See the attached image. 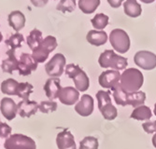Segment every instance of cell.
I'll list each match as a JSON object with an SVG mask.
<instances>
[{
    "instance_id": "obj_1",
    "label": "cell",
    "mask_w": 156,
    "mask_h": 149,
    "mask_svg": "<svg viewBox=\"0 0 156 149\" xmlns=\"http://www.w3.org/2000/svg\"><path fill=\"white\" fill-rule=\"evenodd\" d=\"M121 86L127 92L138 91L144 82L143 74L138 69L129 68L123 71L121 75Z\"/></svg>"
},
{
    "instance_id": "obj_2",
    "label": "cell",
    "mask_w": 156,
    "mask_h": 149,
    "mask_svg": "<svg viewBox=\"0 0 156 149\" xmlns=\"http://www.w3.org/2000/svg\"><path fill=\"white\" fill-rule=\"evenodd\" d=\"M98 63L102 68H111L116 71L125 69L128 65L126 58L118 55L111 49H107L102 52L99 56Z\"/></svg>"
},
{
    "instance_id": "obj_3",
    "label": "cell",
    "mask_w": 156,
    "mask_h": 149,
    "mask_svg": "<svg viewBox=\"0 0 156 149\" xmlns=\"http://www.w3.org/2000/svg\"><path fill=\"white\" fill-rule=\"evenodd\" d=\"M66 75L69 78L73 79L75 88L79 91H86L90 87V80L86 75L78 64L69 63L66 67Z\"/></svg>"
},
{
    "instance_id": "obj_4",
    "label": "cell",
    "mask_w": 156,
    "mask_h": 149,
    "mask_svg": "<svg viewBox=\"0 0 156 149\" xmlns=\"http://www.w3.org/2000/svg\"><path fill=\"white\" fill-rule=\"evenodd\" d=\"M57 45H58L57 40H56L54 36H46L42 40L40 45L36 49L33 50V53H32L33 59L37 63H44L48 59L49 54L57 48Z\"/></svg>"
},
{
    "instance_id": "obj_5",
    "label": "cell",
    "mask_w": 156,
    "mask_h": 149,
    "mask_svg": "<svg viewBox=\"0 0 156 149\" xmlns=\"http://www.w3.org/2000/svg\"><path fill=\"white\" fill-rule=\"evenodd\" d=\"M5 149H37L36 142L24 134L15 133L6 139Z\"/></svg>"
},
{
    "instance_id": "obj_6",
    "label": "cell",
    "mask_w": 156,
    "mask_h": 149,
    "mask_svg": "<svg viewBox=\"0 0 156 149\" xmlns=\"http://www.w3.org/2000/svg\"><path fill=\"white\" fill-rule=\"evenodd\" d=\"M109 42L119 53H126L130 49V38L122 29H114L110 32Z\"/></svg>"
},
{
    "instance_id": "obj_7",
    "label": "cell",
    "mask_w": 156,
    "mask_h": 149,
    "mask_svg": "<svg viewBox=\"0 0 156 149\" xmlns=\"http://www.w3.org/2000/svg\"><path fill=\"white\" fill-rule=\"evenodd\" d=\"M66 57L62 53H57L45 64V71L48 76L58 77L64 73L66 66Z\"/></svg>"
},
{
    "instance_id": "obj_8",
    "label": "cell",
    "mask_w": 156,
    "mask_h": 149,
    "mask_svg": "<svg viewBox=\"0 0 156 149\" xmlns=\"http://www.w3.org/2000/svg\"><path fill=\"white\" fill-rule=\"evenodd\" d=\"M134 62L144 70H152L156 67V55L148 50H140L136 53Z\"/></svg>"
},
{
    "instance_id": "obj_9",
    "label": "cell",
    "mask_w": 156,
    "mask_h": 149,
    "mask_svg": "<svg viewBox=\"0 0 156 149\" xmlns=\"http://www.w3.org/2000/svg\"><path fill=\"white\" fill-rule=\"evenodd\" d=\"M121 80V74L116 70H107L104 71L98 77V82L102 88L111 89V90L117 87Z\"/></svg>"
},
{
    "instance_id": "obj_10",
    "label": "cell",
    "mask_w": 156,
    "mask_h": 149,
    "mask_svg": "<svg viewBox=\"0 0 156 149\" xmlns=\"http://www.w3.org/2000/svg\"><path fill=\"white\" fill-rule=\"evenodd\" d=\"M37 68V63L35 62L32 55L28 53H22L19 60L18 72L20 76H26L32 74L33 71H36Z\"/></svg>"
},
{
    "instance_id": "obj_11",
    "label": "cell",
    "mask_w": 156,
    "mask_h": 149,
    "mask_svg": "<svg viewBox=\"0 0 156 149\" xmlns=\"http://www.w3.org/2000/svg\"><path fill=\"white\" fill-rule=\"evenodd\" d=\"M0 111L7 120L10 121L15 118L16 115L18 114L17 103L11 98L5 97L0 102Z\"/></svg>"
},
{
    "instance_id": "obj_12",
    "label": "cell",
    "mask_w": 156,
    "mask_h": 149,
    "mask_svg": "<svg viewBox=\"0 0 156 149\" xmlns=\"http://www.w3.org/2000/svg\"><path fill=\"white\" fill-rule=\"evenodd\" d=\"M56 144H57L58 149H77L73 134L67 129L63 130L57 134Z\"/></svg>"
},
{
    "instance_id": "obj_13",
    "label": "cell",
    "mask_w": 156,
    "mask_h": 149,
    "mask_svg": "<svg viewBox=\"0 0 156 149\" xmlns=\"http://www.w3.org/2000/svg\"><path fill=\"white\" fill-rule=\"evenodd\" d=\"M94 99L91 95L84 94L75 106V111L81 117H89L94 112Z\"/></svg>"
},
{
    "instance_id": "obj_14",
    "label": "cell",
    "mask_w": 156,
    "mask_h": 149,
    "mask_svg": "<svg viewBox=\"0 0 156 149\" xmlns=\"http://www.w3.org/2000/svg\"><path fill=\"white\" fill-rule=\"evenodd\" d=\"M60 83H61V80L59 77H51L44 84L43 90L45 91L46 96L51 101H53L54 99L58 98L60 91L62 90Z\"/></svg>"
},
{
    "instance_id": "obj_15",
    "label": "cell",
    "mask_w": 156,
    "mask_h": 149,
    "mask_svg": "<svg viewBox=\"0 0 156 149\" xmlns=\"http://www.w3.org/2000/svg\"><path fill=\"white\" fill-rule=\"evenodd\" d=\"M58 98L59 101L65 105H73L80 98V92L76 88L73 87L62 88Z\"/></svg>"
},
{
    "instance_id": "obj_16",
    "label": "cell",
    "mask_w": 156,
    "mask_h": 149,
    "mask_svg": "<svg viewBox=\"0 0 156 149\" xmlns=\"http://www.w3.org/2000/svg\"><path fill=\"white\" fill-rule=\"evenodd\" d=\"M18 114L21 117H30L38 110V104L36 101L23 100L17 103Z\"/></svg>"
},
{
    "instance_id": "obj_17",
    "label": "cell",
    "mask_w": 156,
    "mask_h": 149,
    "mask_svg": "<svg viewBox=\"0 0 156 149\" xmlns=\"http://www.w3.org/2000/svg\"><path fill=\"white\" fill-rule=\"evenodd\" d=\"M6 54H7L8 58L2 62L1 68L4 73L12 74L15 70H18L19 61L17 60V58L15 56V50L14 49H9L6 52Z\"/></svg>"
},
{
    "instance_id": "obj_18",
    "label": "cell",
    "mask_w": 156,
    "mask_h": 149,
    "mask_svg": "<svg viewBox=\"0 0 156 149\" xmlns=\"http://www.w3.org/2000/svg\"><path fill=\"white\" fill-rule=\"evenodd\" d=\"M8 21L9 26L12 27L16 32L22 30L25 25V17L23 13L20 10H14L10 12L8 17Z\"/></svg>"
},
{
    "instance_id": "obj_19",
    "label": "cell",
    "mask_w": 156,
    "mask_h": 149,
    "mask_svg": "<svg viewBox=\"0 0 156 149\" xmlns=\"http://www.w3.org/2000/svg\"><path fill=\"white\" fill-rule=\"evenodd\" d=\"M86 39L91 45L99 47L106 44V42L108 41V35L104 31L91 30L88 32L86 36Z\"/></svg>"
},
{
    "instance_id": "obj_20",
    "label": "cell",
    "mask_w": 156,
    "mask_h": 149,
    "mask_svg": "<svg viewBox=\"0 0 156 149\" xmlns=\"http://www.w3.org/2000/svg\"><path fill=\"white\" fill-rule=\"evenodd\" d=\"M146 100V94L143 91L127 92L126 93V105H132L137 107L143 105Z\"/></svg>"
},
{
    "instance_id": "obj_21",
    "label": "cell",
    "mask_w": 156,
    "mask_h": 149,
    "mask_svg": "<svg viewBox=\"0 0 156 149\" xmlns=\"http://www.w3.org/2000/svg\"><path fill=\"white\" fill-rule=\"evenodd\" d=\"M124 13L131 18H136L141 15L142 8L141 6L136 2V0H126L123 4Z\"/></svg>"
},
{
    "instance_id": "obj_22",
    "label": "cell",
    "mask_w": 156,
    "mask_h": 149,
    "mask_svg": "<svg viewBox=\"0 0 156 149\" xmlns=\"http://www.w3.org/2000/svg\"><path fill=\"white\" fill-rule=\"evenodd\" d=\"M151 117H152L151 110L150 109V107H148L144 104L136 107L130 116L131 118H134V119L139 120V121L149 120L151 118Z\"/></svg>"
},
{
    "instance_id": "obj_23",
    "label": "cell",
    "mask_w": 156,
    "mask_h": 149,
    "mask_svg": "<svg viewBox=\"0 0 156 149\" xmlns=\"http://www.w3.org/2000/svg\"><path fill=\"white\" fill-rule=\"evenodd\" d=\"M42 40H43V37H42L41 31H39L38 29H34L30 32L29 35H28V36L26 38V42H27L28 47H29L33 51L40 45Z\"/></svg>"
},
{
    "instance_id": "obj_24",
    "label": "cell",
    "mask_w": 156,
    "mask_h": 149,
    "mask_svg": "<svg viewBox=\"0 0 156 149\" xmlns=\"http://www.w3.org/2000/svg\"><path fill=\"white\" fill-rule=\"evenodd\" d=\"M100 5V0H79V8L85 14H92Z\"/></svg>"
},
{
    "instance_id": "obj_25",
    "label": "cell",
    "mask_w": 156,
    "mask_h": 149,
    "mask_svg": "<svg viewBox=\"0 0 156 149\" xmlns=\"http://www.w3.org/2000/svg\"><path fill=\"white\" fill-rule=\"evenodd\" d=\"M19 82L13 78H8L1 83V91L7 95H15Z\"/></svg>"
},
{
    "instance_id": "obj_26",
    "label": "cell",
    "mask_w": 156,
    "mask_h": 149,
    "mask_svg": "<svg viewBox=\"0 0 156 149\" xmlns=\"http://www.w3.org/2000/svg\"><path fill=\"white\" fill-rule=\"evenodd\" d=\"M33 91H34V87L32 84L28 82H22L19 83L18 85L15 95L18 96L19 98H22L23 100H28V98L33 93Z\"/></svg>"
},
{
    "instance_id": "obj_27",
    "label": "cell",
    "mask_w": 156,
    "mask_h": 149,
    "mask_svg": "<svg viewBox=\"0 0 156 149\" xmlns=\"http://www.w3.org/2000/svg\"><path fill=\"white\" fill-rule=\"evenodd\" d=\"M23 41H24L23 36L20 33H16L14 35H11L7 40H5V44L7 46H9L11 49L15 50L16 49H19L23 46Z\"/></svg>"
},
{
    "instance_id": "obj_28",
    "label": "cell",
    "mask_w": 156,
    "mask_h": 149,
    "mask_svg": "<svg viewBox=\"0 0 156 149\" xmlns=\"http://www.w3.org/2000/svg\"><path fill=\"white\" fill-rule=\"evenodd\" d=\"M113 91V98L115 100V103L118 105L121 106H126V93L127 91H125L121 84H119L117 87H115L112 90Z\"/></svg>"
},
{
    "instance_id": "obj_29",
    "label": "cell",
    "mask_w": 156,
    "mask_h": 149,
    "mask_svg": "<svg viewBox=\"0 0 156 149\" xmlns=\"http://www.w3.org/2000/svg\"><path fill=\"white\" fill-rule=\"evenodd\" d=\"M91 22L94 28H95L96 30H103L108 24V16L103 14V13H99L91 20Z\"/></svg>"
},
{
    "instance_id": "obj_30",
    "label": "cell",
    "mask_w": 156,
    "mask_h": 149,
    "mask_svg": "<svg viewBox=\"0 0 156 149\" xmlns=\"http://www.w3.org/2000/svg\"><path fill=\"white\" fill-rule=\"evenodd\" d=\"M110 91H104V90H98L96 93V99L98 103V108L101 110L102 108L107 106L108 104L111 103L110 99Z\"/></svg>"
},
{
    "instance_id": "obj_31",
    "label": "cell",
    "mask_w": 156,
    "mask_h": 149,
    "mask_svg": "<svg viewBox=\"0 0 156 149\" xmlns=\"http://www.w3.org/2000/svg\"><path fill=\"white\" fill-rule=\"evenodd\" d=\"M98 140L94 136H86L80 142V149H98Z\"/></svg>"
},
{
    "instance_id": "obj_32",
    "label": "cell",
    "mask_w": 156,
    "mask_h": 149,
    "mask_svg": "<svg viewBox=\"0 0 156 149\" xmlns=\"http://www.w3.org/2000/svg\"><path fill=\"white\" fill-rule=\"evenodd\" d=\"M76 8V0H61L56 6V9L66 13V12H72Z\"/></svg>"
},
{
    "instance_id": "obj_33",
    "label": "cell",
    "mask_w": 156,
    "mask_h": 149,
    "mask_svg": "<svg viewBox=\"0 0 156 149\" xmlns=\"http://www.w3.org/2000/svg\"><path fill=\"white\" fill-rule=\"evenodd\" d=\"M57 103L54 101H42L38 104V110L43 114H49L56 111Z\"/></svg>"
},
{
    "instance_id": "obj_34",
    "label": "cell",
    "mask_w": 156,
    "mask_h": 149,
    "mask_svg": "<svg viewBox=\"0 0 156 149\" xmlns=\"http://www.w3.org/2000/svg\"><path fill=\"white\" fill-rule=\"evenodd\" d=\"M100 112H101L103 117L107 120H113L118 116V111L116 109V107L113 106L112 103H109L107 106H105L104 108H102Z\"/></svg>"
},
{
    "instance_id": "obj_35",
    "label": "cell",
    "mask_w": 156,
    "mask_h": 149,
    "mask_svg": "<svg viewBox=\"0 0 156 149\" xmlns=\"http://www.w3.org/2000/svg\"><path fill=\"white\" fill-rule=\"evenodd\" d=\"M12 129L9 125L4 122H0V138H9L11 134Z\"/></svg>"
},
{
    "instance_id": "obj_36",
    "label": "cell",
    "mask_w": 156,
    "mask_h": 149,
    "mask_svg": "<svg viewBox=\"0 0 156 149\" xmlns=\"http://www.w3.org/2000/svg\"><path fill=\"white\" fill-rule=\"evenodd\" d=\"M142 128L149 134L156 132V120L155 121H148V122L143 123Z\"/></svg>"
},
{
    "instance_id": "obj_37",
    "label": "cell",
    "mask_w": 156,
    "mask_h": 149,
    "mask_svg": "<svg viewBox=\"0 0 156 149\" xmlns=\"http://www.w3.org/2000/svg\"><path fill=\"white\" fill-rule=\"evenodd\" d=\"M30 1H31V3L35 7H37V8H42V7H44L48 3L49 0H30Z\"/></svg>"
},
{
    "instance_id": "obj_38",
    "label": "cell",
    "mask_w": 156,
    "mask_h": 149,
    "mask_svg": "<svg viewBox=\"0 0 156 149\" xmlns=\"http://www.w3.org/2000/svg\"><path fill=\"white\" fill-rule=\"evenodd\" d=\"M122 1L123 0H108V2L110 5V7L114 8L121 7V5L122 4Z\"/></svg>"
},
{
    "instance_id": "obj_39",
    "label": "cell",
    "mask_w": 156,
    "mask_h": 149,
    "mask_svg": "<svg viewBox=\"0 0 156 149\" xmlns=\"http://www.w3.org/2000/svg\"><path fill=\"white\" fill-rule=\"evenodd\" d=\"M152 144L156 148V132H155V134L153 135V137H152Z\"/></svg>"
},
{
    "instance_id": "obj_40",
    "label": "cell",
    "mask_w": 156,
    "mask_h": 149,
    "mask_svg": "<svg viewBox=\"0 0 156 149\" xmlns=\"http://www.w3.org/2000/svg\"><path fill=\"white\" fill-rule=\"evenodd\" d=\"M143 3H146V4H151V3H152V2H154L155 0H141Z\"/></svg>"
},
{
    "instance_id": "obj_41",
    "label": "cell",
    "mask_w": 156,
    "mask_h": 149,
    "mask_svg": "<svg viewBox=\"0 0 156 149\" xmlns=\"http://www.w3.org/2000/svg\"><path fill=\"white\" fill-rule=\"evenodd\" d=\"M3 40V35H2V33L0 32V43H1V41Z\"/></svg>"
},
{
    "instance_id": "obj_42",
    "label": "cell",
    "mask_w": 156,
    "mask_h": 149,
    "mask_svg": "<svg viewBox=\"0 0 156 149\" xmlns=\"http://www.w3.org/2000/svg\"><path fill=\"white\" fill-rule=\"evenodd\" d=\"M153 112H154V115L156 116V103H155V104H154V110H153Z\"/></svg>"
}]
</instances>
